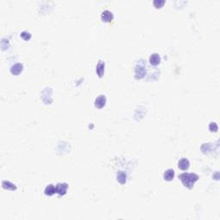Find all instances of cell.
I'll list each match as a JSON object with an SVG mask.
<instances>
[{"instance_id":"9","label":"cell","mask_w":220,"mask_h":220,"mask_svg":"<svg viewBox=\"0 0 220 220\" xmlns=\"http://www.w3.org/2000/svg\"><path fill=\"white\" fill-rule=\"evenodd\" d=\"M190 166V163L187 158H181L178 162V168L181 170H187Z\"/></svg>"},{"instance_id":"16","label":"cell","mask_w":220,"mask_h":220,"mask_svg":"<svg viewBox=\"0 0 220 220\" xmlns=\"http://www.w3.org/2000/svg\"><path fill=\"white\" fill-rule=\"evenodd\" d=\"M21 37H22L24 40H29L31 39V34H30L29 32L23 31V32L21 33Z\"/></svg>"},{"instance_id":"12","label":"cell","mask_w":220,"mask_h":220,"mask_svg":"<svg viewBox=\"0 0 220 220\" xmlns=\"http://www.w3.org/2000/svg\"><path fill=\"white\" fill-rule=\"evenodd\" d=\"M116 179L121 185H124L126 182V174L124 171H119L116 175Z\"/></svg>"},{"instance_id":"1","label":"cell","mask_w":220,"mask_h":220,"mask_svg":"<svg viewBox=\"0 0 220 220\" xmlns=\"http://www.w3.org/2000/svg\"><path fill=\"white\" fill-rule=\"evenodd\" d=\"M179 179L182 182L183 186L188 189H193L195 182L199 180V175L195 173H182L179 175Z\"/></svg>"},{"instance_id":"6","label":"cell","mask_w":220,"mask_h":220,"mask_svg":"<svg viewBox=\"0 0 220 220\" xmlns=\"http://www.w3.org/2000/svg\"><path fill=\"white\" fill-rule=\"evenodd\" d=\"M22 70H23V65H22V64L17 63V64H15V65H12V66L10 67V73H11L12 75L17 76L22 73Z\"/></svg>"},{"instance_id":"15","label":"cell","mask_w":220,"mask_h":220,"mask_svg":"<svg viewBox=\"0 0 220 220\" xmlns=\"http://www.w3.org/2000/svg\"><path fill=\"white\" fill-rule=\"evenodd\" d=\"M164 4H165L164 0H154V1H153V5L155 6L156 9L162 8Z\"/></svg>"},{"instance_id":"11","label":"cell","mask_w":220,"mask_h":220,"mask_svg":"<svg viewBox=\"0 0 220 220\" xmlns=\"http://www.w3.org/2000/svg\"><path fill=\"white\" fill-rule=\"evenodd\" d=\"M2 187H3V188L7 189V190H16V186H15V184H13L12 182L9 181V180H3V181H2Z\"/></svg>"},{"instance_id":"10","label":"cell","mask_w":220,"mask_h":220,"mask_svg":"<svg viewBox=\"0 0 220 220\" xmlns=\"http://www.w3.org/2000/svg\"><path fill=\"white\" fill-rule=\"evenodd\" d=\"M174 176H175V171H174V170L169 169V170H167L164 172V174H163V179H164L165 180H167V181H171V180H173V179H174Z\"/></svg>"},{"instance_id":"14","label":"cell","mask_w":220,"mask_h":220,"mask_svg":"<svg viewBox=\"0 0 220 220\" xmlns=\"http://www.w3.org/2000/svg\"><path fill=\"white\" fill-rule=\"evenodd\" d=\"M212 147L211 144H203V145L201 146V150L203 151V153H208L209 151H211V148Z\"/></svg>"},{"instance_id":"5","label":"cell","mask_w":220,"mask_h":220,"mask_svg":"<svg viewBox=\"0 0 220 220\" xmlns=\"http://www.w3.org/2000/svg\"><path fill=\"white\" fill-rule=\"evenodd\" d=\"M106 101H107V99H106V96L104 95H100L98 97H96L95 100V107L97 108H102L104 106L106 105Z\"/></svg>"},{"instance_id":"4","label":"cell","mask_w":220,"mask_h":220,"mask_svg":"<svg viewBox=\"0 0 220 220\" xmlns=\"http://www.w3.org/2000/svg\"><path fill=\"white\" fill-rule=\"evenodd\" d=\"M68 184L63 182V183H58L56 185V194L59 195H65L68 189Z\"/></svg>"},{"instance_id":"17","label":"cell","mask_w":220,"mask_h":220,"mask_svg":"<svg viewBox=\"0 0 220 220\" xmlns=\"http://www.w3.org/2000/svg\"><path fill=\"white\" fill-rule=\"evenodd\" d=\"M209 130L211 131V132H218V125H217V123H215V122H211L210 124H209Z\"/></svg>"},{"instance_id":"18","label":"cell","mask_w":220,"mask_h":220,"mask_svg":"<svg viewBox=\"0 0 220 220\" xmlns=\"http://www.w3.org/2000/svg\"><path fill=\"white\" fill-rule=\"evenodd\" d=\"M212 177H213V179H215L216 180H218L219 179V173H218V171H216L215 175H212Z\"/></svg>"},{"instance_id":"8","label":"cell","mask_w":220,"mask_h":220,"mask_svg":"<svg viewBox=\"0 0 220 220\" xmlns=\"http://www.w3.org/2000/svg\"><path fill=\"white\" fill-rule=\"evenodd\" d=\"M149 61H150V65H152L153 66H156L160 64L161 62V58L160 55L158 53H152V54L150 56V59H149Z\"/></svg>"},{"instance_id":"13","label":"cell","mask_w":220,"mask_h":220,"mask_svg":"<svg viewBox=\"0 0 220 220\" xmlns=\"http://www.w3.org/2000/svg\"><path fill=\"white\" fill-rule=\"evenodd\" d=\"M44 193H45V194L47 195V196L53 195L54 194H56V187H54L53 184H49L48 186H46V187L45 190H44Z\"/></svg>"},{"instance_id":"7","label":"cell","mask_w":220,"mask_h":220,"mask_svg":"<svg viewBox=\"0 0 220 220\" xmlns=\"http://www.w3.org/2000/svg\"><path fill=\"white\" fill-rule=\"evenodd\" d=\"M104 69H105V63L104 61L100 60L98 61V64L96 65V73L99 77H102L104 75Z\"/></svg>"},{"instance_id":"2","label":"cell","mask_w":220,"mask_h":220,"mask_svg":"<svg viewBox=\"0 0 220 220\" xmlns=\"http://www.w3.org/2000/svg\"><path fill=\"white\" fill-rule=\"evenodd\" d=\"M146 74L145 69V61L144 60H140L138 61L135 66V78L136 79H142Z\"/></svg>"},{"instance_id":"3","label":"cell","mask_w":220,"mask_h":220,"mask_svg":"<svg viewBox=\"0 0 220 220\" xmlns=\"http://www.w3.org/2000/svg\"><path fill=\"white\" fill-rule=\"evenodd\" d=\"M101 21L104 22H110L114 19V15L110 10H103L101 14Z\"/></svg>"}]
</instances>
